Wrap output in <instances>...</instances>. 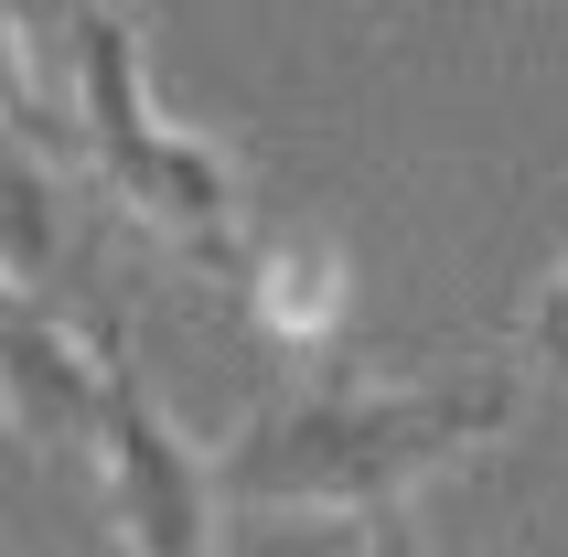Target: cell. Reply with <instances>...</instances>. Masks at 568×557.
<instances>
[{"label": "cell", "instance_id": "6da1fadb", "mask_svg": "<svg viewBox=\"0 0 568 557\" xmlns=\"http://www.w3.org/2000/svg\"><path fill=\"white\" fill-rule=\"evenodd\" d=\"M526 375L462 365L418 375V386H365V375H301L257 407L247 429L215 450V504H333V515H376L408 504L429 472L515 429Z\"/></svg>", "mask_w": 568, "mask_h": 557}, {"label": "cell", "instance_id": "7a4b0ae2", "mask_svg": "<svg viewBox=\"0 0 568 557\" xmlns=\"http://www.w3.org/2000/svg\"><path fill=\"white\" fill-rule=\"evenodd\" d=\"M75 161L151 225L161 247H183L204 278H247L257 215H247V172L236 151H215L204 129H183L151 97V32L129 0H75Z\"/></svg>", "mask_w": 568, "mask_h": 557}, {"label": "cell", "instance_id": "3957f363", "mask_svg": "<svg viewBox=\"0 0 568 557\" xmlns=\"http://www.w3.org/2000/svg\"><path fill=\"white\" fill-rule=\"evenodd\" d=\"M97 354V429H87V472L97 504L119 526L129 557H215V450H193L172 418H161L151 375L129 354V333L87 343Z\"/></svg>", "mask_w": 568, "mask_h": 557}, {"label": "cell", "instance_id": "277c9868", "mask_svg": "<svg viewBox=\"0 0 568 557\" xmlns=\"http://www.w3.org/2000/svg\"><path fill=\"white\" fill-rule=\"evenodd\" d=\"M0 418L43 450H75L87 462V429H97V354L75 322H54L43 290H11L0 278Z\"/></svg>", "mask_w": 568, "mask_h": 557}, {"label": "cell", "instance_id": "5b68a950", "mask_svg": "<svg viewBox=\"0 0 568 557\" xmlns=\"http://www.w3.org/2000/svg\"><path fill=\"white\" fill-rule=\"evenodd\" d=\"M236 290H247L257 333L290 343V354H333V333H344V311H354V269H344L333 236H280V247H257Z\"/></svg>", "mask_w": 568, "mask_h": 557}, {"label": "cell", "instance_id": "8992f818", "mask_svg": "<svg viewBox=\"0 0 568 557\" xmlns=\"http://www.w3.org/2000/svg\"><path fill=\"white\" fill-rule=\"evenodd\" d=\"M54 247H64L54 172H43L32 151H11V140H0V278H11V290H32V278L54 269Z\"/></svg>", "mask_w": 568, "mask_h": 557}, {"label": "cell", "instance_id": "52a82bcc", "mask_svg": "<svg viewBox=\"0 0 568 557\" xmlns=\"http://www.w3.org/2000/svg\"><path fill=\"white\" fill-rule=\"evenodd\" d=\"M0 140L32 161H75V129H64V108L43 97V75H32V43L22 22H11V0H0Z\"/></svg>", "mask_w": 568, "mask_h": 557}, {"label": "cell", "instance_id": "ba28073f", "mask_svg": "<svg viewBox=\"0 0 568 557\" xmlns=\"http://www.w3.org/2000/svg\"><path fill=\"white\" fill-rule=\"evenodd\" d=\"M515 375L537 386H568V257L547 269V290L526 301V333H515Z\"/></svg>", "mask_w": 568, "mask_h": 557}, {"label": "cell", "instance_id": "9c48e42d", "mask_svg": "<svg viewBox=\"0 0 568 557\" xmlns=\"http://www.w3.org/2000/svg\"><path fill=\"white\" fill-rule=\"evenodd\" d=\"M365 557H429L418 526H408V504H376V515H365Z\"/></svg>", "mask_w": 568, "mask_h": 557}]
</instances>
